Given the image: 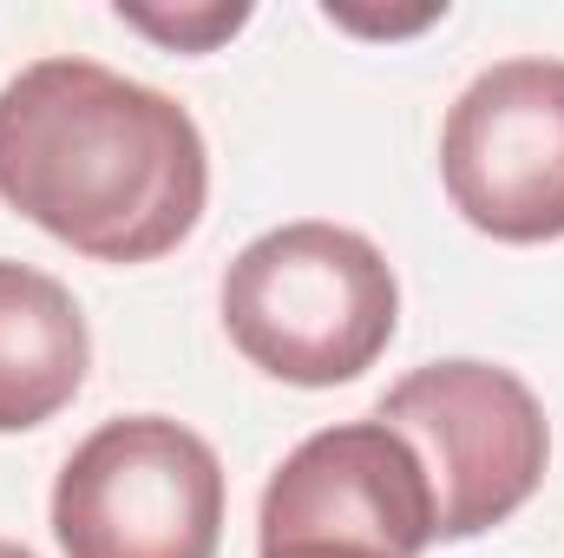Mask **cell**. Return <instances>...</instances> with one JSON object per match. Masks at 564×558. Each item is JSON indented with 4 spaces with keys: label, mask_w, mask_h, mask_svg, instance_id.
I'll return each mask as SVG.
<instances>
[{
    "label": "cell",
    "mask_w": 564,
    "mask_h": 558,
    "mask_svg": "<svg viewBox=\"0 0 564 558\" xmlns=\"http://www.w3.org/2000/svg\"><path fill=\"white\" fill-rule=\"evenodd\" d=\"M263 558H341V552H263Z\"/></svg>",
    "instance_id": "10"
},
{
    "label": "cell",
    "mask_w": 564,
    "mask_h": 558,
    "mask_svg": "<svg viewBox=\"0 0 564 558\" xmlns=\"http://www.w3.org/2000/svg\"><path fill=\"white\" fill-rule=\"evenodd\" d=\"M0 197L99 264L177 250L210 197L197 119L99 60H33L0 86Z\"/></svg>",
    "instance_id": "1"
},
{
    "label": "cell",
    "mask_w": 564,
    "mask_h": 558,
    "mask_svg": "<svg viewBox=\"0 0 564 558\" xmlns=\"http://www.w3.org/2000/svg\"><path fill=\"white\" fill-rule=\"evenodd\" d=\"M53 539L66 558H217V447L164 415L106 420L53 480Z\"/></svg>",
    "instance_id": "3"
},
{
    "label": "cell",
    "mask_w": 564,
    "mask_h": 558,
    "mask_svg": "<svg viewBox=\"0 0 564 558\" xmlns=\"http://www.w3.org/2000/svg\"><path fill=\"white\" fill-rule=\"evenodd\" d=\"M388 420L426 466L433 539H479L506 526L545 480L552 427L539 395L492 362H426L381 395Z\"/></svg>",
    "instance_id": "4"
},
{
    "label": "cell",
    "mask_w": 564,
    "mask_h": 558,
    "mask_svg": "<svg viewBox=\"0 0 564 558\" xmlns=\"http://www.w3.org/2000/svg\"><path fill=\"white\" fill-rule=\"evenodd\" d=\"M230 342L289 388H335L375 368L401 322V282L388 257L348 224L263 230L224 270Z\"/></svg>",
    "instance_id": "2"
},
{
    "label": "cell",
    "mask_w": 564,
    "mask_h": 558,
    "mask_svg": "<svg viewBox=\"0 0 564 558\" xmlns=\"http://www.w3.org/2000/svg\"><path fill=\"white\" fill-rule=\"evenodd\" d=\"M263 552L421 558L433 546V486L388 420L308 433L263 486Z\"/></svg>",
    "instance_id": "6"
},
{
    "label": "cell",
    "mask_w": 564,
    "mask_h": 558,
    "mask_svg": "<svg viewBox=\"0 0 564 558\" xmlns=\"http://www.w3.org/2000/svg\"><path fill=\"white\" fill-rule=\"evenodd\" d=\"M93 368V335L73 289L0 257V433L46 427Z\"/></svg>",
    "instance_id": "7"
},
{
    "label": "cell",
    "mask_w": 564,
    "mask_h": 558,
    "mask_svg": "<svg viewBox=\"0 0 564 558\" xmlns=\"http://www.w3.org/2000/svg\"><path fill=\"white\" fill-rule=\"evenodd\" d=\"M453 211L499 244L564 237V60H499L446 112Z\"/></svg>",
    "instance_id": "5"
},
{
    "label": "cell",
    "mask_w": 564,
    "mask_h": 558,
    "mask_svg": "<svg viewBox=\"0 0 564 558\" xmlns=\"http://www.w3.org/2000/svg\"><path fill=\"white\" fill-rule=\"evenodd\" d=\"M0 558H33L26 546H13V539H0Z\"/></svg>",
    "instance_id": "9"
},
{
    "label": "cell",
    "mask_w": 564,
    "mask_h": 558,
    "mask_svg": "<svg viewBox=\"0 0 564 558\" xmlns=\"http://www.w3.org/2000/svg\"><path fill=\"white\" fill-rule=\"evenodd\" d=\"M119 20H126V26H139V33H151V40H164V46L204 53V46L230 40V33L250 20V7H197V13H151V7H119Z\"/></svg>",
    "instance_id": "8"
}]
</instances>
